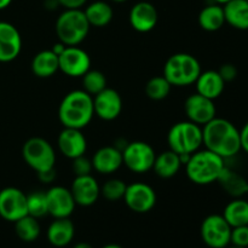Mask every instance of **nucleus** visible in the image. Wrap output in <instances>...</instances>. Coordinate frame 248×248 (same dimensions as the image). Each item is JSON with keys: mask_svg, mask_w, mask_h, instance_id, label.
<instances>
[{"mask_svg": "<svg viewBox=\"0 0 248 248\" xmlns=\"http://www.w3.org/2000/svg\"><path fill=\"white\" fill-rule=\"evenodd\" d=\"M247 1H248V0H247Z\"/></svg>", "mask_w": 248, "mask_h": 248, "instance_id": "obj_48", "label": "nucleus"}, {"mask_svg": "<svg viewBox=\"0 0 248 248\" xmlns=\"http://www.w3.org/2000/svg\"><path fill=\"white\" fill-rule=\"evenodd\" d=\"M225 23L237 31H248V1L247 0H230L223 5Z\"/></svg>", "mask_w": 248, "mask_h": 248, "instance_id": "obj_24", "label": "nucleus"}, {"mask_svg": "<svg viewBox=\"0 0 248 248\" xmlns=\"http://www.w3.org/2000/svg\"><path fill=\"white\" fill-rule=\"evenodd\" d=\"M27 210H28V215L36 219L48 215L45 191L38 190L28 194L27 195Z\"/></svg>", "mask_w": 248, "mask_h": 248, "instance_id": "obj_33", "label": "nucleus"}, {"mask_svg": "<svg viewBox=\"0 0 248 248\" xmlns=\"http://www.w3.org/2000/svg\"><path fill=\"white\" fill-rule=\"evenodd\" d=\"M58 65L67 77L81 78L91 69V57L79 46H65L63 52L58 55Z\"/></svg>", "mask_w": 248, "mask_h": 248, "instance_id": "obj_12", "label": "nucleus"}, {"mask_svg": "<svg viewBox=\"0 0 248 248\" xmlns=\"http://www.w3.org/2000/svg\"><path fill=\"white\" fill-rule=\"evenodd\" d=\"M93 116V97L82 89L65 94L58 107V119L63 127L82 130L91 123Z\"/></svg>", "mask_w": 248, "mask_h": 248, "instance_id": "obj_2", "label": "nucleus"}, {"mask_svg": "<svg viewBox=\"0 0 248 248\" xmlns=\"http://www.w3.org/2000/svg\"><path fill=\"white\" fill-rule=\"evenodd\" d=\"M159 21L157 10L152 2L138 1L131 7L128 14L130 26L138 33H149L156 27Z\"/></svg>", "mask_w": 248, "mask_h": 248, "instance_id": "obj_19", "label": "nucleus"}, {"mask_svg": "<svg viewBox=\"0 0 248 248\" xmlns=\"http://www.w3.org/2000/svg\"><path fill=\"white\" fill-rule=\"evenodd\" d=\"M225 248H242V247H237V246H234V245H232V246H227Z\"/></svg>", "mask_w": 248, "mask_h": 248, "instance_id": "obj_47", "label": "nucleus"}, {"mask_svg": "<svg viewBox=\"0 0 248 248\" xmlns=\"http://www.w3.org/2000/svg\"><path fill=\"white\" fill-rule=\"evenodd\" d=\"M167 144L178 155H191L203 145L202 127L189 120L176 123L167 133Z\"/></svg>", "mask_w": 248, "mask_h": 248, "instance_id": "obj_6", "label": "nucleus"}, {"mask_svg": "<svg viewBox=\"0 0 248 248\" xmlns=\"http://www.w3.org/2000/svg\"><path fill=\"white\" fill-rule=\"evenodd\" d=\"M218 183L220 184L225 193L232 198H242L244 195L248 194V181L244 176L237 173L234 170H230L229 167L225 166L220 174Z\"/></svg>", "mask_w": 248, "mask_h": 248, "instance_id": "obj_26", "label": "nucleus"}, {"mask_svg": "<svg viewBox=\"0 0 248 248\" xmlns=\"http://www.w3.org/2000/svg\"><path fill=\"white\" fill-rule=\"evenodd\" d=\"M57 147L63 156L74 160L85 155L87 150V140L82 130L64 127L58 135Z\"/></svg>", "mask_w": 248, "mask_h": 248, "instance_id": "obj_17", "label": "nucleus"}, {"mask_svg": "<svg viewBox=\"0 0 248 248\" xmlns=\"http://www.w3.org/2000/svg\"><path fill=\"white\" fill-rule=\"evenodd\" d=\"M65 48V45L63 43H61V41H58V43H56L55 45L52 46V48H51V50L53 51V52L56 53V55H61V53L63 52V50H64Z\"/></svg>", "mask_w": 248, "mask_h": 248, "instance_id": "obj_41", "label": "nucleus"}, {"mask_svg": "<svg viewBox=\"0 0 248 248\" xmlns=\"http://www.w3.org/2000/svg\"><path fill=\"white\" fill-rule=\"evenodd\" d=\"M36 174H38V178L40 179L41 183H44V184L52 183V182L55 181L56 176H57L55 169L47 170V171H44V172H39V173H36Z\"/></svg>", "mask_w": 248, "mask_h": 248, "instance_id": "obj_39", "label": "nucleus"}, {"mask_svg": "<svg viewBox=\"0 0 248 248\" xmlns=\"http://www.w3.org/2000/svg\"><path fill=\"white\" fill-rule=\"evenodd\" d=\"M22 156L24 162L36 173L55 169V148L43 137H31L27 140L22 147Z\"/></svg>", "mask_w": 248, "mask_h": 248, "instance_id": "obj_7", "label": "nucleus"}, {"mask_svg": "<svg viewBox=\"0 0 248 248\" xmlns=\"http://www.w3.org/2000/svg\"><path fill=\"white\" fill-rule=\"evenodd\" d=\"M222 216L232 228L248 225V201L235 198L225 206Z\"/></svg>", "mask_w": 248, "mask_h": 248, "instance_id": "obj_29", "label": "nucleus"}, {"mask_svg": "<svg viewBox=\"0 0 248 248\" xmlns=\"http://www.w3.org/2000/svg\"><path fill=\"white\" fill-rule=\"evenodd\" d=\"M218 73H219L222 79L224 80L225 84H227V82H230L232 81V80L236 79L237 68L235 67L234 64H232V63H225V64H223L222 67L218 69Z\"/></svg>", "mask_w": 248, "mask_h": 248, "instance_id": "obj_37", "label": "nucleus"}, {"mask_svg": "<svg viewBox=\"0 0 248 248\" xmlns=\"http://www.w3.org/2000/svg\"><path fill=\"white\" fill-rule=\"evenodd\" d=\"M172 85L170 84L169 80L164 75H159L148 80L145 85V94L152 101H162L169 97Z\"/></svg>", "mask_w": 248, "mask_h": 248, "instance_id": "obj_31", "label": "nucleus"}, {"mask_svg": "<svg viewBox=\"0 0 248 248\" xmlns=\"http://www.w3.org/2000/svg\"><path fill=\"white\" fill-rule=\"evenodd\" d=\"M72 170L74 172L75 176H86V174H91V171L93 170L92 167V161L87 159L85 155L77 157V159L72 160Z\"/></svg>", "mask_w": 248, "mask_h": 248, "instance_id": "obj_36", "label": "nucleus"}, {"mask_svg": "<svg viewBox=\"0 0 248 248\" xmlns=\"http://www.w3.org/2000/svg\"><path fill=\"white\" fill-rule=\"evenodd\" d=\"M184 111L189 121L201 127L217 116V108L213 99L207 98L198 92L190 94L186 99Z\"/></svg>", "mask_w": 248, "mask_h": 248, "instance_id": "obj_13", "label": "nucleus"}, {"mask_svg": "<svg viewBox=\"0 0 248 248\" xmlns=\"http://www.w3.org/2000/svg\"><path fill=\"white\" fill-rule=\"evenodd\" d=\"M184 166L186 177L191 183L208 186L219 179L227 164L223 157L205 148L193 153Z\"/></svg>", "mask_w": 248, "mask_h": 248, "instance_id": "obj_3", "label": "nucleus"}, {"mask_svg": "<svg viewBox=\"0 0 248 248\" xmlns=\"http://www.w3.org/2000/svg\"><path fill=\"white\" fill-rule=\"evenodd\" d=\"M230 245L248 248V225L232 228V235H230Z\"/></svg>", "mask_w": 248, "mask_h": 248, "instance_id": "obj_35", "label": "nucleus"}, {"mask_svg": "<svg viewBox=\"0 0 248 248\" xmlns=\"http://www.w3.org/2000/svg\"><path fill=\"white\" fill-rule=\"evenodd\" d=\"M58 5L64 7V10L82 9L86 5L87 0H57Z\"/></svg>", "mask_w": 248, "mask_h": 248, "instance_id": "obj_38", "label": "nucleus"}, {"mask_svg": "<svg viewBox=\"0 0 248 248\" xmlns=\"http://www.w3.org/2000/svg\"><path fill=\"white\" fill-rule=\"evenodd\" d=\"M47 212L53 218H69L75 210L74 198L70 189L62 186H53L45 191Z\"/></svg>", "mask_w": 248, "mask_h": 248, "instance_id": "obj_14", "label": "nucleus"}, {"mask_svg": "<svg viewBox=\"0 0 248 248\" xmlns=\"http://www.w3.org/2000/svg\"><path fill=\"white\" fill-rule=\"evenodd\" d=\"M123 199L126 206L136 213H148L156 205V193L154 188L143 182L127 184Z\"/></svg>", "mask_w": 248, "mask_h": 248, "instance_id": "obj_11", "label": "nucleus"}, {"mask_svg": "<svg viewBox=\"0 0 248 248\" xmlns=\"http://www.w3.org/2000/svg\"><path fill=\"white\" fill-rule=\"evenodd\" d=\"M201 72V64L195 56L179 52L170 56L164 65L162 75L169 80L172 87H186L195 84Z\"/></svg>", "mask_w": 248, "mask_h": 248, "instance_id": "obj_5", "label": "nucleus"}, {"mask_svg": "<svg viewBox=\"0 0 248 248\" xmlns=\"http://www.w3.org/2000/svg\"><path fill=\"white\" fill-rule=\"evenodd\" d=\"M27 215V194L15 186L0 190V217L2 219L15 223Z\"/></svg>", "mask_w": 248, "mask_h": 248, "instance_id": "obj_10", "label": "nucleus"}, {"mask_svg": "<svg viewBox=\"0 0 248 248\" xmlns=\"http://www.w3.org/2000/svg\"><path fill=\"white\" fill-rule=\"evenodd\" d=\"M232 229L222 215H210L201 223V239L210 248H225L230 245Z\"/></svg>", "mask_w": 248, "mask_h": 248, "instance_id": "obj_9", "label": "nucleus"}, {"mask_svg": "<svg viewBox=\"0 0 248 248\" xmlns=\"http://www.w3.org/2000/svg\"><path fill=\"white\" fill-rule=\"evenodd\" d=\"M102 248H123V247L119 246V245H116V244H109V245H106V246L102 247Z\"/></svg>", "mask_w": 248, "mask_h": 248, "instance_id": "obj_44", "label": "nucleus"}, {"mask_svg": "<svg viewBox=\"0 0 248 248\" xmlns=\"http://www.w3.org/2000/svg\"><path fill=\"white\" fill-rule=\"evenodd\" d=\"M121 152L124 165L133 173L143 174L153 170L156 153L149 143L143 140L130 142Z\"/></svg>", "mask_w": 248, "mask_h": 248, "instance_id": "obj_8", "label": "nucleus"}, {"mask_svg": "<svg viewBox=\"0 0 248 248\" xmlns=\"http://www.w3.org/2000/svg\"><path fill=\"white\" fill-rule=\"evenodd\" d=\"M199 26L206 31H217L225 24V16L223 5L213 4L207 5L200 11L198 16Z\"/></svg>", "mask_w": 248, "mask_h": 248, "instance_id": "obj_28", "label": "nucleus"}, {"mask_svg": "<svg viewBox=\"0 0 248 248\" xmlns=\"http://www.w3.org/2000/svg\"><path fill=\"white\" fill-rule=\"evenodd\" d=\"M126 188H127V184L123 179L110 178L101 186V196L110 202L123 200Z\"/></svg>", "mask_w": 248, "mask_h": 248, "instance_id": "obj_34", "label": "nucleus"}, {"mask_svg": "<svg viewBox=\"0 0 248 248\" xmlns=\"http://www.w3.org/2000/svg\"><path fill=\"white\" fill-rule=\"evenodd\" d=\"M202 143L206 149L224 160L232 159L241 152L239 128L232 121L217 116L202 126Z\"/></svg>", "mask_w": 248, "mask_h": 248, "instance_id": "obj_1", "label": "nucleus"}, {"mask_svg": "<svg viewBox=\"0 0 248 248\" xmlns=\"http://www.w3.org/2000/svg\"><path fill=\"white\" fill-rule=\"evenodd\" d=\"M92 167L99 174L109 176L124 165L123 152L115 145H107L97 150L91 159Z\"/></svg>", "mask_w": 248, "mask_h": 248, "instance_id": "obj_20", "label": "nucleus"}, {"mask_svg": "<svg viewBox=\"0 0 248 248\" xmlns=\"http://www.w3.org/2000/svg\"><path fill=\"white\" fill-rule=\"evenodd\" d=\"M84 14L89 21L90 26L96 28H103L111 22L114 17L113 7L110 4L103 0H97L87 5L84 10Z\"/></svg>", "mask_w": 248, "mask_h": 248, "instance_id": "obj_27", "label": "nucleus"}, {"mask_svg": "<svg viewBox=\"0 0 248 248\" xmlns=\"http://www.w3.org/2000/svg\"><path fill=\"white\" fill-rule=\"evenodd\" d=\"M182 166H183V164H182L181 156L177 153L169 149L161 154L156 155L153 171L160 178L169 179L176 176Z\"/></svg>", "mask_w": 248, "mask_h": 248, "instance_id": "obj_25", "label": "nucleus"}, {"mask_svg": "<svg viewBox=\"0 0 248 248\" xmlns=\"http://www.w3.org/2000/svg\"><path fill=\"white\" fill-rule=\"evenodd\" d=\"M22 50V36L18 29L9 22L0 21V63L16 60Z\"/></svg>", "mask_w": 248, "mask_h": 248, "instance_id": "obj_18", "label": "nucleus"}, {"mask_svg": "<svg viewBox=\"0 0 248 248\" xmlns=\"http://www.w3.org/2000/svg\"><path fill=\"white\" fill-rule=\"evenodd\" d=\"M73 248H93V247H92L90 244H87V242H79V244L75 245Z\"/></svg>", "mask_w": 248, "mask_h": 248, "instance_id": "obj_43", "label": "nucleus"}, {"mask_svg": "<svg viewBox=\"0 0 248 248\" xmlns=\"http://www.w3.org/2000/svg\"><path fill=\"white\" fill-rule=\"evenodd\" d=\"M12 0H0V11L1 10H5L6 7H9L11 5Z\"/></svg>", "mask_w": 248, "mask_h": 248, "instance_id": "obj_42", "label": "nucleus"}, {"mask_svg": "<svg viewBox=\"0 0 248 248\" xmlns=\"http://www.w3.org/2000/svg\"><path fill=\"white\" fill-rule=\"evenodd\" d=\"M240 142H241V150L248 154V121L240 130Z\"/></svg>", "mask_w": 248, "mask_h": 248, "instance_id": "obj_40", "label": "nucleus"}, {"mask_svg": "<svg viewBox=\"0 0 248 248\" xmlns=\"http://www.w3.org/2000/svg\"><path fill=\"white\" fill-rule=\"evenodd\" d=\"M75 227L69 218H55L47 228V240L53 247L62 248L73 241Z\"/></svg>", "mask_w": 248, "mask_h": 248, "instance_id": "obj_21", "label": "nucleus"}, {"mask_svg": "<svg viewBox=\"0 0 248 248\" xmlns=\"http://www.w3.org/2000/svg\"><path fill=\"white\" fill-rule=\"evenodd\" d=\"M195 87L198 93L215 101L224 91L225 81L218 70H206L200 73L195 81Z\"/></svg>", "mask_w": 248, "mask_h": 248, "instance_id": "obj_22", "label": "nucleus"}, {"mask_svg": "<svg viewBox=\"0 0 248 248\" xmlns=\"http://www.w3.org/2000/svg\"><path fill=\"white\" fill-rule=\"evenodd\" d=\"M91 26L84 10H64L56 19L55 31L58 41L65 46H78L87 38Z\"/></svg>", "mask_w": 248, "mask_h": 248, "instance_id": "obj_4", "label": "nucleus"}, {"mask_svg": "<svg viewBox=\"0 0 248 248\" xmlns=\"http://www.w3.org/2000/svg\"><path fill=\"white\" fill-rule=\"evenodd\" d=\"M31 72L36 78H51L60 70L58 56L52 50H43L36 53L31 60Z\"/></svg>", "mask_w": 248, "mask_h": 248, "instance_id": "obj_23", "label": "nucleus"}, {"mask_svg": "<svg viewBox=\"0 0 248 248\" xmlns=\"http://www.w3.org/2000/svg\"><path fill=\"white\" fill-rule=\"evenodd\" d=\"M113 2H116V4H121V2H125L127 1V0H111Z\"/></svg>", "mask_w": 248, "mask_h": 248, "instance_id": "obj_46", "label": "nucleus"}, {"mask_svg": "<svg viewBox=\"0 0 248 248\" xmlns=\"http://www.w3.org/2000/svg\"><path fill=\"white\" fill-rule=\"evenodd\" d=\"M70 191L77 205L89 207L94 205L101 196V186L92 174L75 176Z\"/></svg>", "mask_w": 248, "mask_h": 248, "instance_id": "obj_16", "label": "nucleus"}, {"mask_svg": "<svg viewBox=\"0 0 248 248\" xmlns=\"http://www.w3.org/2000/svg\"><path fill=\"white\" fill-rule=\"evenodd\" d=\"M82 90L91 94L92 97L96 96L101 91H103L107 86V78L101 70L90 69L81 77Z\"/></svg>", "mask_w": 248, "mask_h": 248, "instance_id": "obj_32", "label": "nucleus"}, {"mask_svg": "<svg viewBox=\"0 0 248 248\" xmlns=\"http://www.w3.org/2000/svg\"><path fill=\"white\" fill-rule=\"evenodd\" d=\"M15 232L18 239L24 242H33L40 236L41 228L39 220L31 216L27 215L15 222Z\"/></svg>", "mask_w": 248, "mask_h": 248, "instance_id": "obj_30", "label": "nucleus"}, {"mask_svg": "<svg viewBox=\"0 0 248 248\" xmlns=\"http://www.w3.org/2000/svg\"><path fill=\"white\" fill-rule=\"evenodd\" d=\"M94 115L101 120L113 121L123 111V98L116 90L106 87L93 96Z\"/></svg>", "mask_w": 248, "mask_h": 248, "instance_id": "obj_15", "label": "nucleus"}, {"mask_svg": "<svg viewBox=\"0 0 248 248\" xmlns=\"http://www.w3.org/2000/svg\"><path fill=\"white\" fill-rule=\"evenodd\" d=\"M230 0H213V2H216V4H219V5H225L227 2H229Z\"/></svg>", "mask_w": 248, "mask_h": 248, "instance_id": "obj_45", "label": "nucleus"}]
</instances>
